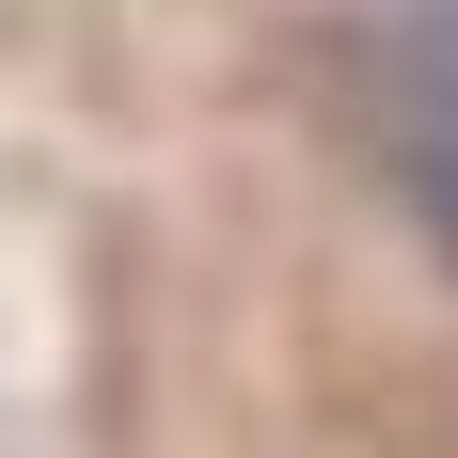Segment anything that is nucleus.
<instances>
[{
	"label": "nucleus",
	"mask_w": 458,
	"mask_h": 458,
	"mask_svg": "<svg viewBox=\"0 0 458 458\" xmlns=\"http://www.w3.org/2000/svg\"><path fill=\"white\" fill-rule=\"evenodd\" d=\"M379 174L411 190V222L458 253V32H427V47L379 64Z\"/></svg>",
	"instance_id": "1"
}]
</instances>
